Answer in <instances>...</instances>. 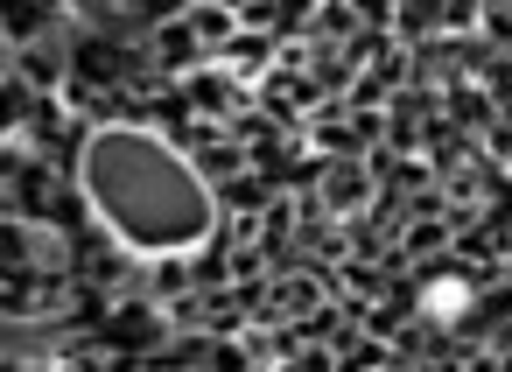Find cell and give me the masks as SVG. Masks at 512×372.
Instances as JSON below:
<instances>
[{
  "mask_svg": "<svg viewBox=\"0 0 512 372\" xmlns=\"http://www.w3.org/2000/svg\"><path fill=\"white\" fill-rule=\"evenodd\" d=\"M351 15H358V29H393L400 22V0H351Z\"/></svg>",
  "mask_w": 512,
  "mask_h": 372,
  "instance_id": "obj_7",
  "label": "cell"
},
{
  "mask_svg": "<svg viewBox=\"0 0 512 372\" xmlns=\"http://www.w3.org/2000/svg\"><path fill=\"white\" fill-rule=\"evenodd\" d=\"M15 71H22L43 99H57V85H64V57H57V50H43V43H29V50L15 57Z\"/></svg>",
  "mask_w": 512,
  "mask_h": 372,
  "instance_id": "obj_6",
  "label": "cell"
},
{
  "mask_svg": "<svg viewBox=\"0 0 512 372\" xmlns=\"http://www.w3.org/2000/svg\"><path fill=\"white\" fill-rule=\"evenodd\" d=\"M155 64H162L169 78H183V71H197V64H204V43H197V29H190L183 15L155 29Z\"/></svg>",
  "mask_w": 512,
  "mask_h": 372,
  "instance_id": "obj_4",
  "label": "cell"
},
{
  "mask_svg": "<svg viewBox=\"0 0 512 372\" xmlns=\"http://www.w3.org/2000/svg\"><path fill=\"white\" fill-rule=\"evenodd\" d=\"M274 50H281V36H267V29H239V36L218 50V64H225L239 85H260V78L274 71Z\"/></svg>",
  "mask_w": 512,
  "mask_h": 372,
  "instance_id": "obj_3",
  "label": "cell"
},
{
  "mask_svg": "<svg viewBox=\"0 0 512 372\" xmlns=\"http://www.w3.org/2000/svg\"><path fill=\"white\" fill-rule=\"evenodd\" d=\"M505 169H512V162H505Z\"/></svg>",
  "mask_w": 512,
  "mask_h": 372,
  "instance_id": "obj_8",
  "label": "cell"
},
{
  "mask_svg": "<svg viewBox=\"0 0 512 372\" xmlns=\"http://www.w3.org/2000/svg\"><path fill=\"white\" fill-rule=\"evenodd\" d=\"M183 22L197 29V43H204V57H218L232 36H239V15L232 8H218V0H190V8H183Z\"/></svg>",
  "mask_w": 512,
  "mask_h": 372,
  "instance_id": "obj_5",
  "label": "cell"
},
{
  "mask_svg": "<svg viewBox=\"0 0 512 372\" xmlns=\"http://www.w3.org/2000/svg\"><path fill=\"white\" fill-rule=\"evenodd\" d=\"M316 197H323L330 218H358V211L379 197V176H372L365 155H330V162L316 169Z\"/></svg>",
  "mask_w": 512,
  "mask_h": 372,
  "instance_id": "obj_2",
  "label": "cell"
},
{
  "mask_svg": "<svg viewBox=\"0 0 512 372\" xmlns=\"http://www.w3.org/2000/svg\"><path fill=\"white\" fill-rule=\"evenodd\" d=\"M78 190L99 211V225L113 232V246H127L134 260L190 253L218 218V197H211L204 169L176 141L148 134L141 120H120V127L106 120V127L85 134Z\"/></svg>",
  "mask_w": 512,
  "mask_h": 372,
  "instance_id": "obj_1",
  "label": "cell"
}]
</instances>
